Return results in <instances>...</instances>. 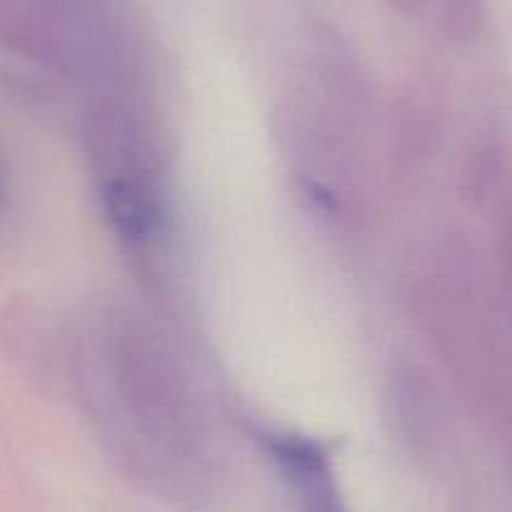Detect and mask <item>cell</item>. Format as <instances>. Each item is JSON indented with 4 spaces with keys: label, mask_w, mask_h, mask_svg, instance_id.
<instances>
[{
    "label": "cell",
    "mask_w": 512,
    "mask_h": 512,
    "mask_svg": "<svg viewBox=\"0 0 512 512\" xmlns=\"http://www.w3.org/2000/svg\"><path fill=\"white\" fill-rule=\"evenodd\" d=\"M0 199H3V191H0Z\"/></svg>",
    "instance_id": "277c9868"
},
{
    "label": "cell",
    "mask_w": 512,
    "mask_h": 512,
    "mask_svg": "<svg viewBox=\"0 0 512 512\" xmlns=\"http://www.w3.org/2000/svg\"><path fill=\"white\" fill-rule=\"evenodd\" d=\"M510 264H512V231H510Z\"/></svg>",
    "instance_id": "3957f363"
},
{
    "label": "cell",
    "mask_w": 512,
    "mask_h": 512,
    "mask_svg": "<svg viewBox=\"0 0 512 512\" xmlns=\"http://www.w3.org/2000/svg\"><path fill=\"white\" fill-rule=\"evenodd\" d=\"M126 33L118 0H0V43L33 58L81 61Z\"/></svg>",
    "instance_id": "6da1fadb"
},
{
    "label": "cell",
    "mask_w": 512,
    "mask_h": 512,
    "mask_svg": "<svg viewBox=\"0 0 512 512\" xmlns=\"http://www.w3.org/2000/svg\"><path fill=\"white\" fill-rule=\"evenodd\" d=\"M274 457L297 512H347L334 482L332 465L319 445L302 437H284L274 442Z\"/></svg>",
    "instance_id": "7a4b0ae2"
}]
</instances>
